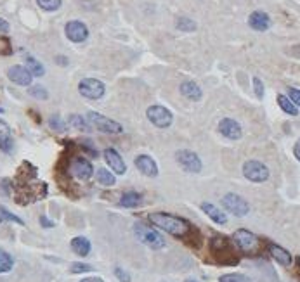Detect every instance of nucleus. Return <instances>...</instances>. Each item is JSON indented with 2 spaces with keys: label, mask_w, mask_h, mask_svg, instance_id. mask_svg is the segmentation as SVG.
Masks as SVG:
<instances>
[{
  "label": "nucleus",
  "mask_w": 300,
  "mask_h": 282,
  "mask_svg": "<svg viewBox=\"0 0 300 282\" xmlns=\"http://www.w3.org/2000/svg\"><path fill=\"white\" fill-rule=\"evenodd\" d=\"M232 241L236 242V246H238L241 251L245 253H255L258 249V239L255 234H252L250 230L247 229H239L234 232V236H232Z\"/></svg>",
  "instance_id": "1a4fd4ad"
},
{
  "label": "nucleus",
  "mask_w": 300,
  "mask_h": 282,
  "mask_svg": "<svg viewBox=\"0 0 300 282\" xmlns=\"http://www.w3.org/2000/svg\"><path fill=\"white\" fill-rule=\"evenodd\" d=\"M7 135H11V126L4 120H0V137H7Z\"/></svg>",
  "instance_id": "ea45409f"
},
{
  "label": "nucleus",
  "mask_w": 300,
  "mask_h": 282,
  "mask_svg": "<svg viewBox=\"0 0 300 282\" xmlns=\"http://www.w3.org/2000/svg\"><path fill=\"white\" fill-rule=\"evenodd\" d=\"M210 249H212V253L217 256V258L226 262V265H228V260L226 258H229V263H231V265H234V263L238 262V258L232 255L231 244L228 242L226 237H213L212 242H210Z\"/></svg>",
  "instance_id": "423d86ee"
},
{
  "label": "nucleus",
  "mask_w": 300,
  "mask_h": 282,
  "mask_svg": "<svg viewBox=\"0 0 300 282\" xmlns=\"http://www.w3.org/2000/svg\"><path fill=\"white\" fill-rule=\"evenodd\" d=\"M104 160H106V163L110 164V168L116 173V175H123V173L127 172L125 161L122 160V156H120L118 151H115L113 147H108L106 151H104Z\"/></svg>",
  "instance_id": "2eb2a0df"
},
{
  "label": "nucleus",
  "mask_w": 300,
  "mask_h": 282,
  "mask_svg": "<svg viewBox=\"0 0 300 282\" xmlns=\"http://www.w3.org/2000/svg\"><path fill=\"white\" fill-rule=\"evenodd\" d=\"M12 139L11 135H7V137H0V149L4 151V153H11L12 151Z\"/></svg>",
  "instance_id": "72a5a7b5"
},
{
  "label": "nucleus",
  "mask_w": 300,
  "mask_h": 282,
  "mask_svg": "<svg viewBox=\"0 0 300 282\" xmlns=\"http://www.w3.org/2000/svg\"><path fill=\"white\" fill-rule=\"evenodd\" d=\"M297 263H299V267H300V256H297Z\"/></svg>",
  "instance_id": "de8ad7c7"
},
{
  "label": "nucleus",
  "mask_w": 300,
  "mask_h": 282,
  "mask_svg": "<svg viewBox=\"0 0 300 282\" xmlns=\"http://www.w3.org/2000/svg\"><path fill=\"white\" fill-rule=\"evenodd\" d=\"M184 282H198V281H193V279H187V281H184Z\"/></svg>",
  "instance_id": "49530a36"
},
{
  "label": "nucleus",
  "mask_w": 300,
  "mask_h": 282,
  "mask_svg": "<svg viewBox=\"0 0 300 282\" xmlns=\"http://www.w3.org/2000/svg\"><path fill=\"white\" fill-rule=\"evenodd\" d=\"M49 125H50V128L56 130V132H65L66 130V121L65 120H61V116H57V115L50 118Z\"/></svg>",
  "instance_id": "2f4dec72"
},
{
  "label": "nucleus",
  "mask_w": 300,
  "mask_h": 282,
  "mask_svg": "<svg viewBox=\"0 0 300 282\" xmlns=\"http://www.w3.org/2000/svg\"><path fill=\"white\" fill-rule=\"evenodd\" d=\"M69 173L80 180H89L92 177V173H94V168H92V163L87 158L76 156L69 163Z\"/></svg>",
  "instance_id": "9b49d317"
},
{
  "label": "nucleus",
  "mask_w": 300,
  "mask_h": 282,
  "mask_svg": "<svg viewBox=\"0 0 300 282\" xmlns=\"http://www.w3.org/2000/svg\"><path fill=\"white\" fill-rule=\"evenodd\" d=\"M134 232H136L137 239L141 241L142 244H146L148 248L151 249H162L165 246V239L163 236L156 230H153L151 227H148L146 223H136L134 225Z\"/></svg>",
  "instance_id": "f03ea898"
},
{
  "label": "nucleus",
  "mask_w": 300,
  "mask_h": 282,
  "mask_svg": "<svg viewBox=\"0 0 300 282\" xmlns=\"http://www.w3.org/2000/svg\"><path fill=\"white\" fill-rule=\"evenodd\" d=\"M146 115H148L149 121H151L155 126H158V128H167V126H170L172 121H174V116H172V113L167 109V107H163V106H151V107H148Z\"/></svg>",
  "instance_id": "6e6552de"
},
{
  "label": "nucleus",
  "mask_w": 300,
  "mask_h": 282,
  "mask_svg": "<svg viewBox=\"0 0 300 282\" xmlns=\"http://www.w3.org/2000/svg\"><path fill=\"white\" fill-rule=\"evenodd\" d=\"M11 52V43H9L7 39L0 37V54H9Z\"/></svg>",
  "instance_id": "58836bf2"
},
{
  "label": "nucleus",
  "mask_w": 300,
  "mask_h": 282,
  "mask_svg": "<svg viewBox=\"0 0 300 282\" xmlns=\"http://www.w3.org/2000/svg\"><path fill=\"white\" fill-rule=\"evenodd\" d=\"M30 96H31V97H35V99L46 101L47 97H49V94H47L46 88L40 87V85H33V87L30 88Z\"/></svg>",
  "instance_id": "7c9ffc66"
},
{
  "label": "nucleus",
  "mask_w": 300,
  "mask_h": 282,
  "mask_svg": "<svg viewBox=\"0 0 300 282\" xmlns=\"http://www.w3.org/2000/svg\"><path fill=\"white\" fill-rule=\"evenodd\" d=\"M177 28L181 31H194L196 30V23L193 20H189V18H179Z\"/></svg>",
  "instance_id": "c756f323"
},
{
  "label": "nucleus",
  "mask_w": 300,
  "mask_h": 282,
  "mask_svg": "<svg viewBox=\"0 0 300 282\" xmlns=\"http://www.w3.org/2000/svg\"><path fill=\"white\" fill-rule=\"evenodd\" d=\"M248 24L254 28L255 31H266L271 26V18L262 11H255L248 18Z\"/></svg>",
  "instance_id": "f3484780"
},
{
  "label": "nucleus",
  "mask_w": 300,
  "mask_h": 282,
  "mask_svg": "<svg viewBox=\"0 0 300 282\" xmlns=\"http://www.w3.org/2000/svg\"><path fill=\"white\" fill-rule=\"evenodd\" d=\"M202 210L205 211L207 217L212 218V220L215 222V223H221V225L228 223V217H226V215L222 213L221 208H217V206L212 204V202H203V204H202Z\"/></svg>",
  "instance_id": "6ab92c4d"
},
{
  "label": "nucleus",
  "mask_w": 300,
  "mask_h": 282,
  "mask_svg": "<svg viewBox=\"0 0 300 282\" xmlns=\"http://www.w3.org/2000/svg\"><path fill=\"white\" fill-rule=\"evenodd\" d=\"M82 282H104L103 279H99V277H87V279H84Z\"/></svg>",
  "instance_id": "a18cd8bd"
},
{
  "label": "nucleus",
  "mask_w": 300,
  "mask_h": 282,
  "mask_svg": "<svg viewBox=\"0 0 300 282\" xmlns=\"http://www.w3.org/2000/svg\"><path fill=\"white\" fill-rule=\"evenodd\" d=\"M92 267L91 265H85V263H73L71 265V274H82V272H91Z\"/></svg>",
  "instance_id": "f704fd0d"
},
{
  "label": "nucleus",
  "mask_w": 300,
  "mask_h": 282,
  "mask_svg": "<svg viewBox=\"0 0 300 282\" xmlns=\"http://www.w3.org/2000/svg\"><path fill=\"white\" fill-rule=\"evenodd\" d=\"M115 275H116L118 281H120V282H130V275L127 274L125 270H122V268H120V267L115 268Z\"/></svg>",
  "instance_id": "4c0bfd02"
},
{
  "label": "nucleus",
  "mask_w": 300,
  "mask_h": 282,
  "mask_svg": "<svg viewBox=\"0 0 300 282\" xmlns=\"http://www.w3.org/2000/svg\"><path fill=\"white\" fill-rule=\"evenodd\" d=\"M254 87H255V94H257V97H258V99H262V96H264V85H262V81L258 80L257 77L254 78Z\"/></svg>",
  "instance_id": "e433bc0d"
},
{
  "label": "nucleus",
  "mask_w": 300,
  "mask_h": 282,
  "mask_svg": "<svg viewBox=\"0 0 300 282\" xmlns=\"http://www.w3.org/2000/svg\"><path fill=\"white\" fill-rule=\"evenodd\" d=\"M293 154H295V158L300 161V141L297 142V144H295V147H293Z\"/></svg>",
  "instance_id": "37998d69"
},
{
  "label": "nucleus",
  "mask_w": 300,
  "mask_h": 282,
  "mask_svg": "<svg viewBox=\"0 0 300 282\" xmlns=\"http://www.w3.org/2000/svg\"><path fill=\"white\" fill-rule=\"evenodd\" d=\"M4 222H14V223H18V225H24V222L21 220V218L16 217L11 211H7L4 206H0V223H4Z\"/></svg>",
  "instance_id": "cd10ccee"
},
{
  "label": "nucleus",
  "mask_w": 300,
  "mask_h": 282,
  "mask_svg": "<svg viewBox=\"0 0 300 282\" xmlns=\"http://www.w3.org/2000/svg\"><path fill=\"white\" fill-rule=\"evenodd\" d=\"M277 104H279V107L285 111L286 115H290V116L299 115V107H297L286 96H277Z\"/></svg>",
  "instance_id": "393cba45"
},
{
  "label": "nucleus",
  "mask_w": 300,
  "mask_h": 282,
  "mask_svg": "<svg viewBox=\"0 0 300 282\" xmlns=\"http://www.w3.org/2000/svg\"><path fill=\"white\" fill-rule=\"evenodd\" d=\"M136 166H137V170L146 177L158 175V164H156V161L153 160L151 156H146V154L137 156L136 158Z\"/></svg>",
  "instance_id": "dca6fc26"
},
{
  "label": "nucleus",
  "mask_w": 300,
  "mask_h": 282,
  "mask_svg": "<svg viewBox=\"0 0 300 282\" xmlns=\"http://www.w3.org/2000/svg\"><path fill=\"white\" fill-rule=\"evenodd\" d=\"M95 179H97L99 183H103V185H106V187L115 185V182H116V177H115L110 170H106V168H99Z\"/></svg>",
  "instance_id": "b1692460"
},
{
  "label": "nucleus",
  "mask_w": 300,
  "mask_h": 282,
  "mask_svg": "<svg viewBox=\"0 0 300 282\" xmlns=\"http://www.w3.org/2000/svg\"><path fill=\"white\" fill-rule=\"evenodd\" d=\"M7 77L9 80L14 81L16 85H21V87H30L31 80H33V75L24 66H12V68H9Z\"/></svg>",
  "instance_id": "ddd939ff"
},
{
  "label": "nucleus",
  "mask_w": 300,
  "mask_h": 282,
  "mask_svg": "<svg viewBox=\"0 0 300 282\" xmlns=\"http://www.w3.org/2000/svg\"><path fill=\"white\" fill-rule=\"evenodd\" d=\"M12 267H14L12 256L4 249H0V274H7V272L12 270Z\"/></svg>",
  "instance_id": "bb28decb"
},
{
  "label": "nucleus",
  "mask_w": 300,
  "mask_h": 282,
  "mask_svg": "<svg viewBox=\"0 0 300 282\" xmlns=\"http://www.w3.org/2000/svg\"><path fill=\"white\" fill-rule=\"evenodd\" d=\"M269 253L277 263H281L283 267L292 265V260H293L292 255H290L285 248H281V246H277V244H269Z\"/></svg>",
  "instance_id": "a211bd4d"
},
{
  "label": "nucleus",
  "mask_w": 300,
  "mask_h": 282,
  "mask_svg": "<svg viewBox=\"0 0 300 282\" xmlns=\"http://www.w3.org/2000/svg\"><path fill=\"white\" fill-rule=\"evenodd\" d=\"M40 223H42V227H46V229H50V227H54V222H50L47 217H40Z\"/></svg>",
  "instance_id": "a19ab883"
},
{
  "label": "nucleus",
  "mask_w": 300,
  "mask_h": 282,
  "mask_svg": "<svg viewBox=\"0 0 300 282\" xmlns=\"http://www.w3.org/2000/svg\"><path fill=\"white\" fill-rule=\"evenodd\" d=\"M37 4L40 5V9L47 12H54L61 7V0H37Z\"/></svg>",
  "instance_id": "c85d7f7f"
},
{
  "label": "nucleus",
  "mask_w": 300,
  "mask_h": 282,
  "mask_svg": "<svg viewBox=\"0 0 300 282\" xmlns=\"http://www.w3.org/2000/svg\"><path fill=\"white\" fill-rule=\"evenodd\" d=\"M219 132H221L226 139H231V141H238V139L243 135V130H241L239 123L234 121L232 118L221 120V123H219Z\"/></svg>",
  "instance_id": "4468645a"
},
{
  "label": "nucleus",
  "mask_w": 300,
  "mask_h": 282,
  "mask_svg": "<svg viewBox=\"0 0 300 282\" xmlns=\"http://www.w3.org/2000/svg\"><path fill=\"white\" fill-rule=\"evenodd\" d=\"M181 92H183V96L184 97H187L189 101H200L202 99V96H203V92H202V88L198 87L194 81H184L183 85H181Z\"/></svg>",
  "instance_id": "412c9836"
},
{
  "label": "nucleus",
  "mask_w": 300,
  "mask_h": 282,
  "mask_svg": "<svg viewBox=\"0 0 300 282\" xmlns=\"http://www.w3.org/2000/svg\"><path fill=\"white\" fill-rule=\"evenodd\" d=\"M68 123L73 126V128L80 130V132H91V123L87 120H84L80 115H71L68 120Z\"/></svg>",
  "instance_id": "a878e982"
},
{
  "label": "nucleus",
  "mask_w": 300,
  "mask_h": 282,
  "mask_svg": "<svg viewBox=\"0 0 300 282\" xmlns=\"http://www.w3.org/2000/svg\"><path fill=\"white\" fill-rule=\"evenodd\" d=\"M56 61L59 62V64H61V66H66V64H68V59H66V58H63V56H57V58H56Z\"/></svg>",
  "instance_id": "c03bdc74"
},
{
  "label": "nucleus",
  "mask_w": 300,
  "mask_h": 282,
  "mask_svg": "<svg viewBox=\"0 0 300 282\" xmlns=\"http://www.w3.org/2000/svg\"><path fill=\"white\" fill-rule=\"evenodd\" d=\"M149 222L155 227H158V229L165 230V232L172 234L175 237H184L191 232L189 222L168 213H151L149 215Z\"/></svg>",
  "instance_id": "f257e3e1"
},
{
  "label": "nucleus",
  "mask_w": 300,
  "mask_h": 282,
  "mask_svg": "<svg viewBox=\"0 0 300 282\" xmlns=\"http://www.w3.org/2000/svg\"><path fill=\"white\" fill-rule=\"evenodd\" d=\"M288 99L292 101L295 106L300 107V90L299 88H288Z\"/></svg>",
  "instance_id": "c9c22d12"
},
{
  "label": "nucleus",
  "mask_w": 300,
  "mask_h": 282,
  "mask_svg": "<svg viewBox=\"0 0 300 282\" xmlns=\"http://www.w3.org/2000/svg\"><path fill=\"white\" fill-rule=\"evenodd\" d=\"M175 160L181 166L189 173H200L202 172V160L196 153L189 151V149H181L175 153Z\"/></svg>",
  "instance_id": "39448f33"
},
{
  "label": "nucleus",
  "mask_w": 300,
  "mask_h": 282,
  "mask_svg": "<svg viewBox=\"0 0 300 282\" xmlns=\"http://www.w3.org/2000/svg\"><path fill=\"white\" fill-rule=\"evenodd\" d=\"M65 33H66V37H68V40H71V42H75V43H80V42H84V40H87L89 28L85 26L82 21H69L65 26Z\"/></svg>",
  "instance_id": "f8f14e48"
},
{
  "label": "nucleus",
  "mask_w": 300,
  "mask_h": 282,
  "mask_svg": "<svg viewBox=\"0 0 300 282\" xmlns=\"http://www.w3.org/2000/svg\"><path fill=\"white\" fill-rule=\"evenodd\" d=\"M71 249L75 255L84 258V256H87L89 253H91V241H89L87 237H82V236L75 237V239H71Z\"/></svg>",
  "instance_id": "aec40b11"
},
{
  "label": "nucleus",
  "mask_w": 300,
  "mask_h": 282,
  "mask_svg": "<svg viewBox=\"0 0 300 282\" xmlns=\"http://www.w3.org/2000/svg\"><path fill=\"white\" fill-rule=\"evenodd\" d=\"M219 282H248V277L241 274H226L219 279Z\"/></svg>",
  "instance_id": "473e14b6"
},
{
  "label": "nucleus",
  "mask_w": 300,
  "mask_h": 282,
  "mask_svg": "<svg viewBox=\"0 0 300 282\" xmlns=\"http://www.w3.org/2000/svg\"><path fill=\"white\" fill-rule=\"evenodd\" d=\"M7 31H9V23L0 18V33H7Z\"/></svg>",
  "instance_id": "79ce46f5"
},
{
  "label": "nucleus",
  "mask_w": 300,
  "mask_h": 282,
  "mask_svg": "<svg viewBox=\"0 0 300 282\" xmlns=\"http://www.w3.org/2000/svg\"><path fill=\"white\" fill-rule=\"evenodd\" d=\"M243 175L255 183L266 182L269 179V168L257 160H250L243 164Z\"/></svg>",
  "instance_id": "20e7f679"
},
{
  "label": "nucleus",
  "mask_w": 300,
  "mask_h": 282,
  "mask_svg": "<svg viewBox=\"0 0 300 282\" xmlns=\"http://www.w3.org/2000/svg\"><path fill=\"white\" fill-rule=\"evenodd\" d=\"M141 201H142V196L139 192L129 191V192H123L122 199H120V204L123 208H136V206L141 204Z\"/></svg>",
  "instance_id": "4be33fe9"
},
{
  "label": "nucleus",
  "mask_w": 300,
  "mask_h": 282,
  "mask_svg": "<svg viewBox=\"0 0 300 282\" xmlns=\"http://www.w3.org/2000/svg\"><path fill=\"white\" fill-rule=\"evenodd\" d=\"M222 206H224L229 213L234 215V217H245V215L250 211L248 202L245 201L241 196L232 194V192L231 194H226L224 198H222Z\"/></svg>",
  "instance_id": "0eeeda50"
},
{
  "label": "nucleus",
  "mask_w": 300,
  "mask_h": 282,
  "mask_svg": "<svg viewBox=\"0 0 300 282\" xmlns=\"http://www.w3.org/2000/svg\"><path fill=\"white\" fill-rule=\"evenodd\" d=\"M26 68L33 77H44L46 75V68L42 66V62H38L31 56H26Z\"/></svg>",
  "instance_id": "5701e85b"
},
{
  "label": "nucleus",
  "mask_w": 300,
  "mask_h": 282,
  "mask_svg": "<svg viewBox=\"0 0 300 282\" xmlns=\"http://www.w3.org/2000/svg\"><path fill=\"white\" fill-rule=\"evenodd\" d=\"M78 90L87 99H101L106 92V87H104L103 81L95 80V78H84L78 83Z\"/></svg>",
  "instance_id": "9d476101"
},
{
  "label": "nucleus",
  "mask_w": 300,
  "mask_h": 282,
  "mask_svg": "<svg viewBox=\"0 0 300 282\" xmlns=\"http://www.w3.org/2000/svg\"><path fill=\"white\" fill-rule=\"evenodd\" d=\"M87 121L91 123L92 126L99 130V132H104V134H122L123 132V126L120 125L118 121L115 120H110L106 116H103L101 113H95V111H91L87 115Z\"/></svg>",
  "instance_id": "7ed1b4c3"
}]
</instances>
